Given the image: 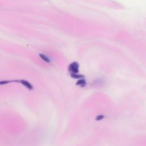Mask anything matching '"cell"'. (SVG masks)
I'll use <instances>...</instances> for the list:
<instances>
[{
	"label": "cell",
	"instance_id": "cell-1",
	"mask_svg": "<svg viewBox=\"0 0 146 146\" xmlns=\"http://www.w3.org/2000/svg\"><path fill=\"white\" fill-rule=\"evenodd\" d=\"M68 70L71 73H78L79 70V64L77 62H73L68 66Z\"/></svg>",
	"mask_w": 146,
	"mask_h": 146
},
{
	"label": "cell",
	"instance_id": "cell-2",
	"mask_svg": "<svg viewBox=\"0 0 146 146\" xmlns=\"http://www.w3.org/2000/svg\"><path fill=\"white\" fill-rule=\"evenodd\" d=\"M18 83H19L22 84L23 86L26 87L29 90H33V86H32V84L30 82H29L28 81H27L25 79H18Z\"/></svg>",
	"mask_w": 146,
	"mask_h": 146
},
{
	"label": "cell",
	"instance_id": "cell-3",
	"mask_svg": "<svg viewBox=\"0 0 146 146\" xmlns=\"http://www.w3.org/2000/svg\"><path fill=\"white\" fill-rule=\"evenodd\" d=\"M86 84H87V82H86V80L84 78L79 79L76 82V86H80V87H83L86 86Z\"/></svg>",
	"mask_w": 146,
	"mask_h": 146
},
{
	"label": "cell",
	"instance_id": "cell-4",
	"mask_svg": "<svg viewBox=\"0 0 146 146\" xmlns=\"http://www.w3.org/2000/svg\"><path fill=\"white\" fill-rule=\"evenodd\" d=\"M70 76L75 79H79L84 78V76L83 75L78 74V73H71Z\"/></svg>",
	"mask_w": 146,
	"mask_h": 146
},
{
	"label": "cell",
	"instance_id": "cell-5",
	"mask_svg": "<svg viewBox=\"0 0 146 146\" xmlns=\"http://www.w3.org/2000/svg\"><path fill=\"white\" fill-rule=\"evenodd\" d=\"M39 57L43 60H44V62H46V63H50V59H49V58L47 56V55H44V54H39Z\"/></svg>",
	"mask_w": 146,
	"mask_h": 146
},
{
	"label": "cell",
	"instance_id": "cell-6",
	"mask_svg": "<svg viewBox=\"0 0 146 146\" xmlns=\"http://www.w3.org/2000/svg\"><path fill=\"white\" fill-rule=\"evenodd\" d=\"M14 82V80H1L0 81V86L2 85H6L10 83Z\"/></svg>",
	"mask_w": 146,
	"mask_h": 146
},
{
	"label": "cell",
	"instance_id": "cell-7",
	"mask_svg": "<svg viewBox=\"0 0 146 146\" xmlns=\"http://www.w3.org/2000/svg\"><path fill=\"white\" fill-rule=\"evenodd\" d=\"M104 117V116L103 115H98V116H97L96 117L95 119H96V120L99 121V120H102V119H103Z\"/></svg>",
	"mask_w": 146,
	"mask_h": 146
}]
</instances>
